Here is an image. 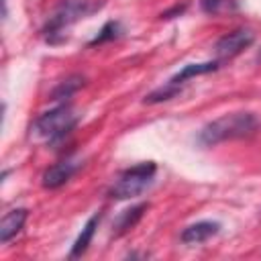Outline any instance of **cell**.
I'll return each mask as SVG.
<instances>
[{"label": "cell", "mask_w": 261, "mask_h": 261, "mask_svg": "<svg viewBox=\"0 0 261 261\" xmlns=\"http://www.w3.org/2000/svg\"><path fill=\"white\" fill-rule=\"evenodd\" d=\"M147 208H149V204L141 202V204L130 206V208H126L124 212H120V214L116 216V220L112 222V237H120V234L128 232L130 228H135V224L141 220V216H143V212H145Z\"/></svg>", "instance_id": "cell-9"}, {"label": "cell", "mask_w": 261, "mask_h": 261, "mask_svg": "<svg viewBox=\"0 0 261 261\" xmlns=\"http://www.w3.org/2000/svg\"><path fill=\"white\" fill-rule=\"evenodd\" d=\"M259 128H261V120L253 112H230V114H222L210 120L208 124H204L196 141L202 147H214L224 141L247 139L255 135Z\"/></svg>", "instance_id": "cell-1"}, {"label": "cell", "mask_w": 261, "mask_h": 261, "mask_svg": "<svg viewBox=\"0 0 261 261\" xmlns=\"http://www.w3.org/2000/svg\"><path fill=\"white\" fill-rule=\"evenodd\" d=\"M80 167H82V161L80 159L65 157V159H61V161H57V163H53L51 167L45 169V173H43V186L49 188V190H57L63 184H67Z\"/></svg>", "instance_id": "cell-6"}, {"label": "cell", "mask_w": 261, "mask_h": 261, "mask_svg": "<svg viewBox=\"0 0 261 261\" xmlns=\"http://www.w3.org/2000/svg\"><path fill=\"white\" fill-rule=\"evenodd\" d=\"M218 232H220V222H216V220H200V222H194V224L186 226L181 230L179 239L186 245H198V243H204V241L212 239Z\"/></svg>", "instance_id": "cell-7"}, {"label": "cell", "mask_w": 261, "mask_h": 261, "mask_svg": "<svg viewBox=\"0 0 261 261\" xmlns=\"http://www.w3.org/2000/svg\"><path fill=\"white\" fill-rule=\"evenodd\" d=\"M77 124V114L73 112V108L69 104H59L43 114H39L31 126V130L37 137L47 139L49 145H57L61 143Z\"/></svg>", "instance_id": "cell-2"}, {"label": "cell", "mask_w": 261, "mask_h": 261, "mask_svg": "<svg viewBox=\"0 0 261 261\" xmlns=\"http://www.w3.org/2000/svg\"><path fill=\"white\" fill-rule=\"evenodd\" d=\"M100 218H102V212H94V214L88 218V222L84 224L82 232L77 234V239H75V243H73V247H71V251H69V257H71V259L82 257V255L88 251V247H90V243H92V239H94V232H96V228H98V224H100Z\"/></svg>", "instance_id": "cell-10"}, {"label": "cell", "mask_w": 261, "mask_h": 261, "mask_svg": "<svg viewBox=\"0 0 261 261\" xmlns=\"http://www.w3.org/2000/svg\"><path fill=\"white\" fill-rule=\"evenodd\" d=\"M230 2H234V0H200V6L206 14H216V12L224 10Z\"/></svg>", "instance_id": "cell-15"}, {"label": "cell", "mask_w": 261, "mask_h": 261, "mask_svg": "<svg viewBox=\"0 0 261 261\" xmlns=\"http://www.w3.org/2000/svg\"><path fill=\"white\" fill-rule=\"evenodd\" d=\"M29 216L27 208H14L10 212H6L0 220V243L6 245L12 237H16L20 232V228L24 226V220Z\"/></svg>", "instance_id": "cell-8"}, {"label": "cell", "mask_w": 261, "mask_h": 261, "mask_svg": "<svg viewBox=\"0 0 261 261\" xmlns=\"http://www.w3.org/2000/svg\"><path fill=\"white\" fill-rule=\"evenodd\" d=\"M179 86H173V84H165V86H161V88H157V90H153L151 94H147L145 96V104H159V102H165V100H171V98H175L177 94H179Z\"/></svg>", "instance_id": "cell-14"}, {"label": "cell", "mask_w": 261, "mask_h": 261, "mask_svg": "<svg viewBox=\"0 0 261 261\" xmlns=\"http://www.w3.org/2000/svg\"><path fill=\"white\" fill-rule=\"evenodd\" d=\"M84 84H86V77L80 75V73H73V75L65 77L63 82H59V84L53 88V92H51V100H55V102L67 100V98H71Z\"/></svg>", "instance_id": "cell-12"}, {"label": "cell", "mask_w": 261, "mask_h": 261, "mask_svg": "<svg viewBox=\"0 0 261 261\" xmlns=\"http://www.w3.org/2000/svg\"><path fill=\"white\" fill-rule=\"evenodd\" d=\"M214 69H218V61H204V63H188V65H184L177 73H173L171 77H169V84H173V86H179L181 88V84L186 82V80H190V77H196V75H204V73H210V71H214Z\"/></svg>", "instance_id": "cell-11"}, {"label": "cell", "mask_w": 261, "mask_h": 261, "mask_svg": "<svg viewBox=\"0 0 261 261\" xmlns=\"http://www.w3.org/2000/svg\"><path fill=\"white\" fill-rule=\"evenodd\" d=\"M184 10H186V4H181V6L177 4V6H173L171 10H167V12H163V14H161V18H171L173 14H181Z\"/></svg>", "instance_id": "cell-16"}, {"label": "cell", "mask_w": 261, "mask_h": 261, "mask_svg": "<svg viewBox=\"0 0 261 261\" xmlns=\"http://www.w3.org/2000/svg\"><path fill=\"white\" fill-rule=\"evenodd\" d=\"M98 6H100V2H94V0H61L57 4V8L53 10V14L47 18V22L43 27V37L49 43L61 41L65 29H69L73 22H77L80 18L94 12Z\"/></svg>", "instance_id": "cell-3"}, {"label": "cell", "mask_w": 261, "mask_h": 261, "mask_svg": "<svg viewBox=\"0 0 261 261\" xmlns=\"http://www.w3.org/2000/svg\"><path fill=\"white\" fill-rule=\"evenodd\" d=\"M120 33H122L120 22H118V20H108V22H104V27L98 31V35L90 41V45H102V43H106V41H114V39L120 37Z\"/></svg>", "instance_id": "cell-13"}, {"label": "cell", "mask_w": 261, "mask_h": 261, "mask_svg": "<svg viewBox=\"0 0 261 261\" xmlns=\"http://www.w3.org/2000/svg\"><path fill=\"white\" fill-rule=\"evenodd\" d=\"M155 171H157V165L153 161H143L120 171L116 181L110 186L108 196L114 200H128V198L141 196L153 184Z\"/></svg>", "instance_id": "cell-4"}, {"label": "cell", "mask_w": 261, "mask_h": 261, "mask_svg": "<svg viewBox=\"0 0 261 261\" xmlns=\"http://www.w3.org/2000/svg\"><path fill=\"white\" fill-rule=\"evenodd\" d=\"M253 41H255V35L251 29H234L216 41L214 51L220 59H230V57H237L239 53H243L247 47H251Z\"/></svg>", "instance_id": "cell-5"}]
</instances>
